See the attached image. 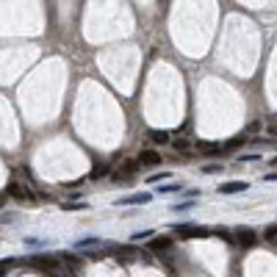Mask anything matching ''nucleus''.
Returning a JSON list of instances; mask_svg holds the SVG:
<instances>
[{"label": "nucleus", "instance_id": "obj_11", "mask_svg": "<svg viewBox=\"0 0 277 277\" xmlns=\"http://www.w3.org/2000/svg\"><path fill=\"white\" fill-rule=\"evenodd\" d=\"M138 166H141V164H138L136 158H125V161H122V166H119L117 172H122L125 178H131L133 172H138Z\"/></svg>", "mask_w": 277, "mask_h": 277}, {"label": "nucleus", "instance_id": "obj_2", "mask_svg": "<svg viewBox=\"0 0 277 277\" xmlns=\"http://www.w3.org/2000/svg\"><path fill=\"white\" fill-rule=\"evenodd\" d=\"M8 197H14V200H20V202H36V194L31 191V186H25V183H17V180H11L6 188Z\"/></svg>", "mask_w": 277, "mask_h": 277}, {"label": "nucleus", "instance_id": "obj_9", "mask_svg": "<svg viewBox=\"0 0 277 277\" xmlns=\"http://www.w3.org/2000/svg\"><path fill=\"white\" fill-rule=\"evenodd\" d=\"M147 141H152V144H166V141H172V133L169 131H147Z\"/></svg>", "mask_w": 277, "mask_h": 277}, {"label": "nucleus", "instance_id": "obj_25", "mask_svg": "<svg viewBox=\"0 0 277 277\" xmlns=\"http://www.w3.org/2000/svg\"><path fill=\"white\" fill-rule=\"evenodd\" d=\"M266 180H269V183H272V180H277V172H269V175H266Z\"/></svg>", "mask_w": 277, "mask_h": 277}, {"label": "nucleus", "instance_id": "obj_20", "mask_svg": "<svg viewBox=\"0 0 277 277\" xmlns=\"http://www.w3.org/2000/svg\"><path fill=\"white\" fill-rule=\"evenodd\" d=\"M197 202H180V205H175V211H188V208H194Z\"/></svg>", "mask_w": 277, "mask_h": 277}, {"label": "nucleus", "instance_id": "obj_12", "mask_svg": "<svg viewBox=\"0 0 277 277\" xmlns=\"http://www.w3.org/2000/svg\"><path fill=\"white\" fill-rule=\"evenodd\" d=\"M105 175H108V164H97L94 169L89 172V178L92 180H100V178H105Z\"/></svg>", "mask_w": 277, "mask_h": 277}, {"label": "nucleus", "instance_id": "obj_8", "mask_svg": "<svg viewBox=\"0 0 277 277\" xmlns=\"http://www.w3.org/2000/svg\"><path fill=\"white\" fill-rule=\"evenodd\" d=\"M249 183H244V180H233V183H222L219 186V194H235V191H247Z\"/></svg>", "mask_w": 277, "mask_h": 277}, {"label": "nucleus", "instance_id": "obj_17", "mask_svg": "<svg viewBox=\"0 0 277 277\" xmlns=\"http://www.w3.org/2000/svg\"><path fill=\"white\" fill-rule=\"evenodd\" d=\"M14 266V261H0V277H6V272Z\"/></svg>", "mask_w": 277, "mask_h": 277}, {"label": "nucleus", "instance_id": "obj_4", "mask_svg": "<svg viewBox=\"0 0 277 277\" xmlns=\"http://www.w3.org/2000/svg\"><path fill=\"white\" fill-rule=\"evenodd\" d=\"M150 249L161 258H169V252H172V235H155L150 241Z\"/></svg>", "mask_w": 277, "mask_h": 277}, {"label": "nucleus", "instance_id": "obj_15", "mask_svg": "<svg viewBox=\"0 0 277 277\" xmlns=\"http://www.w3.org/2000/svg\"><path fill=\"white\" fill-rule=\"evenodd\" d=\"M64 211H81V208H86V202H64Z\"/></svg>", "mask_w": 277, "mask_h": 277}, {"label": "nucleus", "instance_id": "obj_19", "mask_svg": "<svg viewBox=\"0 0 277 277\" xmlns=\"http://www.w3.org/2000/svg\"><path fill=\"white\" fill-rule=\"evenodd\" d=\"M108 178H111V180H114V183H122V180H128V178H125V175H122V172H111V175H108Z\"/></svg>", "mask_w": 277, "mask_h": 277}, {"label": "nucleus", "instance_id": "obj_18", "mask_svg": "<svg viewBox=\"0 0 277 277\" xmlns=\"http://www.w3.org/2000/svg\"><path fill=\"white\" fill-rule=\"evenodd\" d=\"M266 133H269L272 138H277V119H275V122H269V125H266Z\"/></svg>", "mask_w": 277, "mask_h": 277}, {"label": "nucleus", "instance_id": "obj_16", "mask_svg": "<svg viewBox=\"0 0 277 277\" xmlns=\"http://www.w3.org/2000/svg\"><path fill=\"white\" fill-rule=\"evenodd\" d=\"M178 188H180V183H169V186H161L158 191L161 194H172V191H178Z\"/></svg>", "mask_w": 277, "mask_h": 277}, {"label": "nucleus", "instance_id": "obj_10", "mask_svg": "<svg viewBox=\"0 0 277 277\" xmlns=\"http://www.w3.org/2000/svg\"><path fill=\"white\" fill-rule=\"evenodd\" d=\"M152 194L147 191H138V194H131V197H122V200L117 202V205H138V202H150Z\"/></svg>", "mask_w": 277, "mask_h": 277}, {"label": "nucleus", "instance_id": "obj_21", "mask_svg": "<svg viewBox=\"0 0 277 277\" xmlns=\"http://www.w3.org/2000/svg\"><path fill=\"white\" fill-rule=\"evenodd\" d=\"M222 166L219 164H208V166H202V172H219Z\"/></svg>", "mask_w": 277, "mask_h": 277}, {"label": "nucleus", "instance_id": "obj_3", "mask_svg": "<svg viewBox=\"0 0 277 277\" xmlns=\"http://www.w3.org/2000/svg\"><path fill=\"white\" fill-rule=\"evenodd\" d=\"M172 233L178 235V238H208L211 230H208V228H197V225H178Z\"/></svg>", "mask_w": 277, "mask_h": 277}, {"label": "nucleus", "instance_id": "obj_1", "mask_svg": "<svg viewBox=\"0 0 277 277\" xmlns=\"http://www.w3.org/2000/svg\"><path fill=\"white\" fill-rule=\"evenodd\" d=\"M28 266H34V269H39L42 275H64V263L61 258H53V255H34V258H28Z\"/></svg>", "mask_w": 277, "mask_h": 277}, {"label": "nucleus", "instance_id": "obj_5", "mask_svg": "<svg viewBox=\"0 0 277 277\" xmlns=\"http://www.w3.org/2000/svg\"><path fill=\"white\" fill-rule=\"evenodd\" d=\"M233 238H235V244H238V247H244V249H249V247H252V244L258 241V235L252 233V230H249V228H235Z\"/></svg>", "mask_w": 277, "mask_h": 277}, {"label": "nucleus", "instance_id": "obj_24", "mask_svg": "<svg viewBox=\"0 0 277 277\" xmlns=\"http://www.w3.org/2000/svg\"><path fill=\"white\" fill-rule=\"evenodd\" d=\"M161 178H169V172H161V175H152V178H150V183H158V180Z\"/></svg>", "mask_w": 277, "mask_h": 277}, {"label": "nucleus", "instance_id": "obj_13", "mask_svg": "<svg viewBox=\"0 0 277 277\" xmlns=\"http://www.w3.org/2000/svg\"><path fill=\"white\" fill-rule=\"evenodd\" d=\"M197 150H200V152H219L222 147L219 144H211V141H200V144H197Z\"/></svg>", "mask_w": 277, "mask_h": 277}, {"label": "nucleus", "instance_id": "obj_7", "mask_svg": "<svg viewBox=\"0 0 277 277\" xmlns=\"http://www.w3.org/2000/svg\"><path fill=\"white\" fill-rule=\"evenodd\" d=\"M136 161L141 166H158L161 164V152H155V150H141Z\"/></svg>", "mask_w": 277, "mask_h": 277}, {"label": "nucleus", "instance_id": "obj_26", "mask_svg": "<svg viewBox=\"0 0 277 277\" xmlns=\"http://www.w3.org/2000/svg\"><path fill=\"white\" fill-rule=\"evenodd\" d=\"M269 164H272V166H277V155H275V158H272V161H269Z\"/></svg>", "mask_w": 277, "mask_h": 277}, {"label": "nucleus", "instance_id": "obj_6", "mask_svg": "<svg viewBox=\"0 0 277 277\" xmlns=\"http://www.w3.org/2000/svg\"><path fill=\"white\" fill-rule=\"evenodd\" d=\"M111 255L119 258V261H125V263H131V261H136L138 249L131 247V244H122V247H111Z\"/></svg>", "mask_w": 277, "mask_h": 277}, {"label": "nucleus", "instance_id": "obj_14", "mask_svg": "<svg viewBox=\"0 0 277 277\" xmlns=\"http://www.w3.org/2000/svg\"><path fill=\"white\" fill-rule=\"evenodd\" d=\"M172 144H175V150H178V152H183V150H188V147H191V141H188V138H175Z\"/></svg>", "mask_w": 277, "mask_h": 277}, {"label": "nucleus", "instance_id": "obj_23", "mask_svg": "<svg viewBox=\"0 0 277 277\" xmlns=\"http://www.w3.org/2000/svg\"><path fill=\"white\" fill-rule=\"evenodd\" d=\"M277 235V225H272V228H266V238H275Z\"/></svg>", "mask_w": 277, "mask_h": 277}, {"label": "nucleus", "instance_id": "obj_22", "mask_svg": "<svg viewBox=\"0 0 277 277\" xmlns=\"http://www.w3.org/2000/svg\"><path fill=\"white\" fill-rule=\"evenodd\" d=\"M150 235H152V230H144V233H136V235H133V241H138V238H150Z\"/></svg>", "mask_w": 277, "mask_h": 277}]
</instances>
